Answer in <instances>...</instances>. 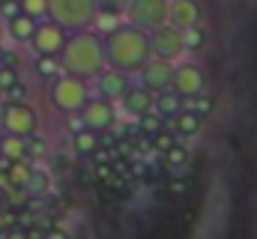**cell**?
I'll use <instances>...</instances> for the list:
<instances>
[{
  "label": "cell",
  "instance_id": "cell-1",
  "mask_svg": "<svg viewBox=\"0 0 257 239\" xmlns=\"http://www.w3.org/2000/svg\"><path fill=\"white\" fill-rule=\"evenodd\" d=\"M105 51H108V66L123 69V72H141L153 54V36L135 24H120L111 33H105Z\"/></svg>",
  "mask_w": 257,
  "mask_h": 239
},
{
  "label": "cell",
  "instance_id": "cell-2",
  "mask_svg": "<svg viewBox=\"0 0 257 239\" xmlns=\"http://www.w3.org/2000/svg\"><path fill=\"white\" fill-rule=\"evenodd\" d=\"M63 69L69 75H78L84 81H93L102 69H108V51H105V36L90 30H75L66 39L63 54Z\"/></svg>",
  "mask_w": 257,
  "mask_h": 239
},
{
  "label": "cell",
  "instance_id": "cell-3",
  "mask_svg": "<svg viewBox=\"0 0 257 239\" xmlns=\"http://www.w3.org/2000/svg\"><path fill=\"white\" fill-rule=\"evenodd\" d=\"M48 99H51V105H54L60 114H81V108H84L87 99H90V81L63 72L60 78L51 81Z\"/></svg>",
  "mask_w": 257,
  "mask_h": 239
},
{
  "label": "cell",
  "instance_id": "cell-4",
  "mask_svg": "<svg viewBox=\"0 0 257 239\" xmlns=\"http://www.w3.org/2000/svg\"><path fill=\"white\" fill-rule=\"evenodd\" d=\"M99 15L96 0H48V18L66 27L69 33L75 30H90Z\"/></svg>",
  "mask_w": 257,
  "mask_h": 239
},
{
  "label": "cell",
  "instance_id": "cell-5",
  "mask_svg": "<svg viewBox=\"0 0 257 239\" xmlns=\"http://www.w3.org/2000/svg\"><path fill=\"white\" fill-rule=\"evenodd\" d=\"M0 126L6 135H18V138H30L39 132V114L27 99L18 102H3L0 108Z\"/></svg>",
  "mask_w": 257,
  "mask_h": 239
},
{
  "label": "cell",
  "instance_id": "cell-6",
  "mask_svg": "<svg viewBox=\"0 0 257 239\" xmlns=\"http://www.w3.org/2000/svg\"><path fill=\"white\" fill-rule=\"evenodd\" d=\"M123 18H126L128 24L153 33L162 24H168V18H171V0H132Z\"/></svg>",
  "mask_w": 257,
  "mask_h": 239
},
{
  "label": "cell",
  "instance_id": "cell-7",
  "mask_svg": "<svg viewBox=\"0 0 257 239\" xmlns=\"http://www.w3.org/2000/svg\"><path fill=\"white\" fill-rule=\"evenodd\" d=\"M150 36H153V54H156V57H165V60H171V63L186 60V54H189L186 30H180V27H174V24L168 21V24H162L159 30H153Z\"/></svg>",
  "mask_w": 257,
  "mask_h": 239
},
{
  "label": "cell",
  "instance_id": "cell-8",
  "mask_svg": "<svg viewBox=\"0 0 257 239\" xmlns=\"http://www.w3.org/2000/svg\"><path fill=\"white\" fill-rule=\"evenodd\" d=\"M66 39H69V30L66 27H60L51 18H42L36 24V30H33V39L27 45L33 48V54H63Z\"/></svg>",
  "mask_w": 257,
  "mask_h": 239
},
{
  "label": "cell",
  "instance_id": "cell-9",
  "mask_svg": "<svg viewBox=\"0 0 257 239\" xmlns=\"http://www.w3.org/2000/svg\"><path fill=\"white\" fill-rule=\"evenodd\" d=\"M171 90L177 96H183V99L206 93V72H203V66L194 63V60H180L177 72H174V87Z\"/></svg>",
  "mask_w": 257,
  "mask_h": 239
},
{
  "label": "cell",
  "instance_id": "cell-10",
  "mask_svg": "<svg viewBox=\"0 0 257 239\" xmlns=\"http://www.w3.org/2000/svg\"><path fill=\"white\" fill-rule=\"evenodd\" d=\"M81 120H84L87 129L102 135V132H108L117 123V102H111L105 96H90L87 105L81 108Z\"/></svg>",
  "mask_w": 257,
  "mask_h": 239
},
{
  "label": "cell",
  "instance_id": "cell-11",
  "mask_svg": "<svg viewBox=\"0 0 257 239\" xmlns=\"http://www.w3.org/2000/svg\"><path fill=\"white\" fill-rule=\"evenodd\" d=\"M174 72H177V63H171V60H165V57H153L138 75H141V84L159 96V93H165V90L174 87Z\"/></svg>",
  "mask_w": 257,
  "mask_h": 239
},
{
  "label": "cell",
  "instance_id": "cell-12",
  "mask_svg": "<svg viewBox=\"0 0 257 239\" xmlns=\"http://www.w3.org/2000/svg\"><path fill=\"white\" fill-rule=\"evenodd\" d=\"M93 84H96V96H105V99H111V102L120 105V99L126 96L128 87H132V72H123V69L108 66V69H102V72L93 78Z\"/></svg>",
  "mask_w": 257,
  "mask_h": 239
},
{
  "label": "cell",
  "instance_id": "cell-13",
  "mask_svg": "<svg viewBox=\"0 0 257 239\" xmlns=\"http://www.w3.org/2000/svg\"><path fill=\"white\" fill-rule=\"evenodd\" d=\"M174 27L180 30H192V27H200L203 21V6L200 0H171V18H168Z\"/></svg>",
  "mask_w": 257,
  "mask_h": 239
},
{
  "label": "cell",
  "instance_id": "cell-14",
  "mask_svg": "<svg viewBox=\"0 0 257 239\" xmlns=\"http://www.w3.org/2000/svg\"><path fill=\"white\" fill-rule=\"evenodd\" d=\"M120 108L126 111L128 117H141V114H147V111H153L156 108V93L153 90H147L144 84H132L128 87V93L120 99Z\"/></svg>",
  "mask_w": 257,
  "mask_h": 239
},
{
  "label": "cell",
  "instance_id": "cell-15",
  "mask_svg": "<svg viewBox=\"0 0 257 239\" xmlns=\"http://www.w3.org/2000/svg\"><path fill=\"white\" fill-rule=\"evenodd\" d=\"M168 129H171L177 138H194V135L203 129V117L194 114L192 108H183L180 114H174V117L168 120Z\"/></svg>",
  "mask_w": 257,
  "mask_h": 239
},
{
  "label": "cell",
  "instance_id": "cell-16",
  "mask_svg": "<svg viewBox=\"0 0 257 239\" xmlns=\"http://www.w3.org/2000/svg\"><path fill=\"white\" fill-rule=\"evenodd\" d=\"M36 18H30L27 12H18L15 18H9L6 21V33H9V39L12 42H18V45H27L30 39H33V30H36Z\"/></svg>",
  "mask_w": 257,
  "mask_h": 239
},
{
  "label": "cell",
  "instance_id": "cell-17",
  "mask_svg": "<svg viewBox=\"0 0 257 239\" xmlns=\"http://www.w3.org/2000/svg\"><path fill=\"white\" fill-rule=\"evenodd\" d=\"M33 72H36V78H42V81H54V78L63 75L66 69H63L60 54H36V60H33Z\"/></svg>",
  "mask_w": 257,
  "mask_h": 239
},
{
  "label": "cell",
  "instance_id": "cell-18",
  "mask_svg": "<svg viewBox=\"0 0 257 239\" xmlns=\"http://www.w3.org/2000/svg\"><path fill=\"white\" fill-rule=\"evenodd\" d=\"M99 147H102L99 132H93V129H87V126H81L78 132H72V150H75L78 156H87V159H90Z\"/></svg>",
  "mask_w": 257,
  "mask_h": 239
},
{
  "label": "cell",
  "instance_id": "cell-19",
  "mask_svg": "<svg viewBox=\"0 0 257 239\" xmlns=\"http://www.w3.org/2000/svg\"><path fill=\"white\" fill-rule=\"evenodd\" d=\"M0 159H3V162L30 159V156H27V138H18V135H6V138H3V144H0Z\"/></svg>",
  "mask_w": 257,
  "mask_h": 239
},
{
  "label": "cell",
  "instance_id": "cell-20",
  "mask_svg": "<svg viewBox=\"0 0 257 239\" xmlns=\"http://www.w3.org/2000/svg\"><path fill=\"white\" fill-rule=\"evenodd\" d=\"M183 108H186V99H183V96H177L174 90H165V93H159V96H156V111H159L165 120H171L174 114H180Z\"/></svg>",
  "mask_w": 257,
  "mask_h": 239
},
{
  "label": "cell",
  "instance_id": "cell-21",
  "mask_svg": "<svg viewBox=\"0 0 257 239\" xmlns=\"http://www.w3.org/2000/svg\"><path fill=\"white\" fill-rule=\"evenodd\" d=\"M24 191L30 194V200H33V197H45V194L51 191V177H48V171H42V168H33L30 179L24 182Z\"/></svg>",
  "mask_w": 257,
  "mask_h": 239
},
{
  "label": "cell",
  "instance_id": "cell-22",
  "mask_svg": "<svg viewBox=\"0 0 257 239\" xmlns=\"http://www.w3.org/2000/svg\"><path fill=\"white\" fill-rule=\"evenodd\" d=\"M6 177L12 179V185H18V188H24V182L30 179L33 174V162L30 159H15V162H6Z\"/></svg>",
  "mask_w": 257,
  "mask_h": 239
},
{
  "label": "cell",
  "instance_id": "cell-23",
  "mask_svg": "<svg viewBox=\"0 0 257 239\" xmlns=\"http://www.w3.org/2000/svg\"><path fill=\"white\" fill-rule=\"evenodd\" d=\"M165 126H168V120L162 117V114H159L156 108L138 117V129H141V135H144V138H156V135H159V132H162Z\"/></svg>",
  "mask_w": 257,
  "mask_h": 239
},
{
  "label": "cell",
  "instance_id": "cell-24",
  "mask_svg": "<svg viewBox=\"0 0 257 239\" xmlns=\"http://www.w3.org/2000/svg\"><path fill=\"white\" fill-rule=\"evenodd\" d=\"M162 156H165V165H168V168H174V171H180V168H186V165H189V147H186V144H180V141H177L168 153H162Z\"/></svg>",
  "mask_w": 257,
  "mask_h": 239
},
{
  "label": "cell",
  "instance_id": "cell-25",
  "mask_svg": "<svg viewBox=\"0 0 257 239\" xmlns=\"http://www.w3.org/2000/svg\"><path fill=\"white\" fill-rule=\"evenodd\" d=\"M18 3H21V12H27L30 18L36 21L48 18V0H18Z\"/></svg>",
  "mask_w": 257,
  "mask_h": 239
},
{
  "label": "cell",
  "instance_id": "cell-26",
  "mask_svg": "<svg viewBox=\"0 0 257 239\" xmlns=\"http://www.w3.org/2000/svg\"><path fill=\"white\" fill-rule=\"evenodd\" d=\"M120 18H123V15H117V12H105V9H99V15H96L93 27H99L102 33H111L114 27H120Z\"/></svg>",
  "mask_w": 257,
  "mask_h": 239
},
{
  "label": "cell",
  "instance_id": "cell-27",
  "mask_svg": "<svg viewBox=\"0 0 257 239\" xmlns=\"http://www.w3.org/2000/svg\"><path fill=\"white\" fill-rule=\"evenodd\" d=\"M21 78H18V69L6 60V63H0V93H6L9 87H15Z\"/></svg>",
  "mask_w": 257,
  "mask_h": 239
},
{
  "label": "cell",
  "instance_id": "cell-28",
  "mask_svg": "<svg viewBox=\"0 0 257 239\" xmlns=\"http://www.w3.org/2000/svg\"><path fill=\"white\" fill-rule=\"evenodd\" d=\"M153 144H156V150H159V153H168V150H171V147L177 144V135H174V132H171V129L165 126V129H162V132H159V135L153 138Z\"/></svg>",
  "mask_w": 257,
  "mask_h": 239
},
{
  "label": "cell",
  "instance_id": "cell-29",
  "mask_svg": "<svg viewBox=\"0 0 257 239\" xmlns=\"http://www.w3.org/2000/svg\"><path fill=\"white\" fill-rule=\"evenodd\" d=\"M186 108H192L194 114H200V117H203V114H209V111H212V99H206V96L200 93V96L186 99Z\"/></svg>",
  "mask_w": 257,
  "mask_h": 239
},
{
  "label": "cell",
  "instance_id": "cell-30",
  "mask_svg": "<svg viewBox=\"0 0 257 239\" xmlns=\"http://www.w3.org/2000/svg\"><path fill=\"white\" fill-rule=\"evenodd\" d=\"M99 3V9H105V12H117V15H126L128 3L132 0H96Z\"/></svg>",
  "mask_w": 257,
  "mask_h": 239
},
{
  "label": "cell",
  "instance_id": "cell-31",
  "mask_svg": "<svg viewBox=\"0 0 257 239\" xmlns=\"http://www.w3.org/2000/svg\"><path fill=\"white\" fill-rule=\"evenodd\" d=\"M186 39H189V51H197V48L203 45V39H206V33H203V24H200V27H192V30L186 33Z\"/></svg>",
  "mask_w": 257,
  "mask_h": 239
},
{
  "label": "cell",
  "instance_id": "cell-32",
  "mask_svg": "<svg viewBox=\"0 0 257 239\" xmlns=\"http://www.w3.org/2000/svg\"><path fill=\"white\" fill-rule=\"evenodd\" d=\"M0 96H3V102H18V99H27V87L18 81L15 87H9V90H6V93H0Z\"/></svg>",
  "mask_w": 257,
  "mask_h": 239
},
{
  "label": "cell",
  "instance_id": "cell-33",
  "mask_svg": "<svg viewBox=\"0 0 257 239\" xmlns=\"http://www.w3.org/2000/svg\"><path fill=\"white\" fill-rule=\"evenodd\" d=\"M18 12H21V3H18V0H0V15H3V21L15 18Z\"/></svg>",
  "mask_w": 257,
  "mask_h": 239
},
{
  "label": "cell",
  "instance_id": "cell-34",
  "mask_svg": "<svg viewBox=\"0 0 257 239\" xmlns=\"http://www.w3.org/2000/svg\"><path fill=\"white\" fill-rule=\"evenodd\" d=\"M3 239H33V236H30V230H27L24 224H15V227H9V230L3 233Z\"/></svg>",
  "mask_w": 257,
  "mask_h": 239
},
{
  "label": "cell",
  "instance_id": "cell-35",
  "mask_svg": "<svg viewBox=\"0 0 257 239\" xmlns=\"http://www.w3.org/2000/svg\"><path fill=\"white\" fill-rule=\"evenodd\" d=\"M42 239H69L63 233V230H57V227H51V230H45V233H42Z\"/></svg>",
  "mask_w": 257,
  "mask_h": 239
},
{
  "label": "cell",
  "instance_id": "cell-36",
  "mask_svg": "<svg viewBox=\"0 0 257 239\" xmlns=\"http://www.w3.org/2000/svg\"><path fill=\"white\" fill-rule=\"evenodd\" d=\"M3 206H6V191L0 188V209H3Z\"/></svg>",
  "mask_w": 257,
  "mask_h": 239
},
{
  "label": "cell",
  "instance_id": "cell-37",
  "mask_svg": "<svg viewBox=\"0 0 257 239\" xmlns=\"http://www.w3.org/2000/svg\"><path fill=\"white\" fill-rule=\"evenodd\" d=\"M0 63H6V48L0 45Z\"/></svg>",
  "mask_w": 257,
  "mask_h": 239
},
{
  "label": "cell",
  "instance_id": "cell-38",
  "mask_svg": "<svg viewBox=\"0 0 257 239\" xmlns=\"http://www.w3.org/2000/svg\"><path fill=\"white\" fill-rule=\"evenodd\" d=\"M3 138H6V132H3V126H0V144H3Z\"/></svg>",
  "mask_w": 257,
  "mask_h": 239
}]
</instances>
